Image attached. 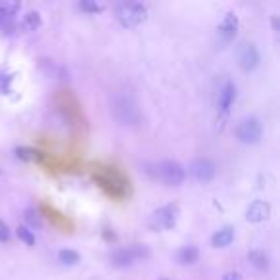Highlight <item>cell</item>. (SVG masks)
Segmentation results:
<instances>
[{
  "label": "cell",
  "instance_id": "ffe728a7",
  "mask_svg": "<svg viewBox=\"0 0 280 280\" xmlns=\"http://www.w3.org/2000/svg\"><path fill=\"white\" fill-rule=\"evenodd\" d=\"M129 249H131L135 259H148L150 257V249L146 248L144 244H133V246H129Z\"/></svg>",
  "mask_w": 280,
  "mask_h": 280
},
{
  "label": "cell",
  "instance_id": "8fae6325",
  "mask_svg": "<svg viewBox=\"0 0 280 280\" xmlns=\"http://www.w3.org/2000/svg\"><path fill=\"white\" fill-rule=\"evenodd\" d=\"M232 240H234V228L232 226H224V228H221V231H217L213 234L211 244L215 248H226V246H231Z\"/></svg>",
  "mask_w": 280,
  "mask_h": 280
},
{
  "label": "cell",
  "instance_id": "30bf717a",
  "mask_svg": "<svg viewBox=\"0 0 280 280\" xmlns=\"http://www.w3.org/2000/svg\"><path fill=\"white\" fill-rule=\"evenodd\" d=\"M234 98H236V87L232 85L231 81H226L223 85V88L219 90V100H217V104H219V110H223L226 112L231 104L234 102Z\"/></svg>",
  "mask_w": 280,
  "mask_h": 280
},
{
  "label": "cell",
  "instance_id": "277c9868",
  "mask_svg": "<svg viewBox=\"0 0 280 280\" xmlns=\"http://www.w3.org/2000/svg\"><path fill=\"white\" fill-rule=\"evenodd\" d=\"M236 136L244 144H257L261 140V123L256 117L240 121V125L236 127Z\"/></svg>",
  "mask_w": 280,
  "mask_h": 280
},
{
  "label": "cell",
  "instance_id": "ac0fdd59",
  "mask_svg": "<svg viewBox=\"0 0 280 280\" xmlns=\"http://www.w3.org/2000/svg\"><path fill=\"white\" fill-rule=\"evenodd\" d=\"M58 257H60V261L64 265H77L81 261L79 253H77L75 249H62V251L58 253Z\"/></svg>",
  "mask_w": 280,
  "mask_h": 280
},
{
  "label": "cell",
  "instance_id": "9a60e30c",
  "mask_svg": "<svg viewBox=\"0 0 280 280\" xmlns=\"http://www.w3.org/2000/svg\"><path fill=\"white\" fill-rule=\"evenodd\" d=\"M17 12H19V2H14V0L0 2V19H14Z\"/></svg>",
  "mask_w": 280,
  "mask_h": 280
},
{
  "label": "cell",
  "instance_id": "7402d4cb",
  "mask_svg": "<svg viewBox=\"0 0 280 280\" xmlns=\"http://www.w3.org/2000/svg\"><path fill=\"white\" fill-rule=\"evenodd\" d=\"M25 219H27V223L33 224V226H37V228H39L40 224H42V221H40V217H39V213H37V211H33V209H29V211L25 213Z\"/></svg>",
  "mask_w": 280,
  "mask_h": 280
},
{
  "label": "cell",
  "instance_id": "8992f818",
  "mask_svg": "<svg viewBox=\"0 0 280 280\" xmlns=\"http://www.w3.org/2000/svg\"><path fill=\"white\" fill-rule=\"evenodd\" d=\"M188 171H190V175H192L198 183H209L217 173L215 163H213L211 160H206V158L194 160L192 163H190Z\"/></svg>",
  "mask_w": 280,
  "mask_h": 280
},
{
  "label": "cell",
  "instance_id": "4fadbf2b",
  "mask_svg": "<svg viewBox=\"0 0 280 280\" xmlns=\"http://www.w3.org/2000/svg\"><path fill=\"white\" fill-rule=\"evenodd\" d=\"M133 261H135V257H133L129 248L117 249V251L112 253V265H115V267H129Z\"/></svg>",
  "mask_w": 280,
  "mask_h": 280
},
{
  "label": "cell",
  "instance_id": "603a6c76",
  "mask_svg": "<svg viewBox=\"0 0 280 280\" xmlns=\"http://www.w3.org/2000/svg\"><path fill=\"white\" fill-rule=\"evenodd\" d=\"M10 240V228L4 221H0V242H8Z\"/></svg>",
  "mask_w": 280,
  "mask_h": 280
},
{
  "label": "cell",
  "instance_id": "3957f363",
  "mask_svg": "<svg viewBox=\"0 0 280 280\" xmlns=\"http://www.w3.org/2000/svg\"><path fill=\"white\" fill-rule=\"evenodd\" d=\"M156 175L160 176L161 183L169 184V186H176V184H181L184 181V173L183 165H179L176 161H171V160H165L161 161L158 169H156Z\"/></svg>",
  "mask_w": 280,
  "mask_h": 280
},
{
  "label": "cell",
  "instance_id": "d6986e66",
  "mask_svg": "<svg viewBox=\"0 0 280 280\" xmlns=\"http://www.w3.org/2000/svg\"><path fill=\"white\" fill-rule=\"evenodd\" d=\"M16 234H17V238L21 242H25L27 246H35V234H33L27 226H17Z\"/></svg>",
  "mask_w": 280,
  "mask_h": 280
},
{
  "label": "cell",
  "instance_id": "6da1fadb",
  "mask_svg": "<svg viewBox=\"0 0 280 280\" xmlns=\"http://www.w3.org/2000/svg\"><path fill=\"white\" fill-rule=\"evenodd\" d=\"M112 113L113 117L123 125H136L140 119L138 106L129 94H117L112 100Z\"/></svg>",
  "mask_w": 280,
  "mask_h": 280
},
{
  "label": "cell",
  "instance_id": "ba28073f",
  "mask_svg": "<svg viewBox=\"0 0 280 280\" xmlns=\"http://www.w3.org/2000/svg\"><path fill=\"white\" fill-rule=\"evenodd\" d=\"M238 64L244 71H253L259 65V52L253 44H242L238 50Z\"/></svg>",
  "mask_w": 280,
  "mask_h": 280
},
{
  "label": "cell",
  "instance_id": "9c48e42d",
  "mask_svg": "<svg viewBox=\"0 0 280 280\" xmlns=\"http://www.w3.org/2000/svg\"><path fill=\"white\" fill-rule=\"evenodd\" d=\"M269 215H271V206L263 200L253 201L246 211V219L249 223H261L265 219H269Z\"/></svg>",
  "mask_w": 280,
  "mask_h": 280
},
{
  "label": "cell",
  "instance_id": "e0dca14e",
  "mask_svg": "<svg viewBox=\"0 0 280 280\" xmlns=\"http://www.w3.org/2000/svg\"><path fill=\"white\" fill-rule=\"evenodd\" d=\"M16 156L19 158V160H23V161H39V160H42V154H40L39 150H35V148H17Z\"/></svg>",
  "mask_w": 280,
  "mask_h": 280
},
{
  "label": "cell",
  "instance_id": "5b68a950",
  "mask_svg": "<svg viewBox=\"0 0 280 280\" xmlns=\"http://www.w3.org/2000/svg\"><path fill=\"white\" fill-rule=\"evenodd\" d=\"M176 223V208L175 206H165V208H160L158 211L152 213V219H150V226L156 228V231H167L171 226H175Z\"/></svg>",
  "mask_w": 280,
  "mask_h": 280
},
{
  "label": "cell",
  "instance_id": "5bb4252c",
  "mask_svg": "<svg viewBox=\"0 0 280 280\" xmlns=\"http://www.w3.org/2000/svg\"><path fill=\"white\" fill-rule=\"evenodd\" d=\"M40 23H42V21H40L39 12H27L23 16V19H21V25H19V27H21L23 31H37L40 27Z\"/></svg>",
  "mask_w": 280,
  "mask_h": 280
},
{
  "label": "cell",
  "instance_id": "44dd1931",
  "mask_svg": "<svg viewBox=\"0 0 280 280\" xmlns=\"http://www.w3.org/2000/svg\"><path fill=\"white\" fill-rule=\"evenodd\" d=\"M79 8L85 10V12H90V14H96V12H102L104 6L98 4V2H88V0H85V2H81L79 4Z\"/></svg>",
  "mask_w": 280,
  "mask_h": 280
},
{
  "label": "cell",
  "instance_id": "7c38bea8",
  "mask_svg": "<svg viewBox=\"0 0 280 280\" xmlns=\"http://www.w3.org/2000/svg\"><path fill=\"white\" fill-rule=\"evenodd\" d=\"M198 257H200V251H198L196 246H184V248L179 249L176 261L181 265H194L198 261Z\"/></svg>",
  "mask_w": 280,
  "mask_h": 280
},
{
  "label": "cell",
  "instance_id": "cb8c5ba5",
  "mask_svg": "<svg viewBox=\"0 0 280 280\" xmlns=\"http://www.w3.org/2000/svg\"><path fill=\"white\" fill-rule=\"evenodd\" d=\"M223 280H242L240 274H236V272H226L223 276Z\"/></svg>",
  "mask_w": 280,
  "mask_h": 280
},
{
  "label": "cell",
  "instance_id": "2e32d148",
  "mask_svg": "<svg viewBox=\"0 0 280 280\" xmlns=\"http://www.w3.org/2000/svg\"><path fill=\"white\" fill-rule=\"evenodd\" d=\"M248 259L249 263L253 265V267H257L259 271H267L269 269V257L265 256L263 251H249Z\"/></svg>",
  "mask_w": 280,
  "mask_h": 280
},
{
  "label": "cell",
  "instance_id": "7a4b0ae2",
  "mask_svg": "<svg viewBox=\"0 0 280 280\" xmlns=\"http://www.w3.org/2000/svg\"><path fill=\"white\" fill-rule=\"evenodd\" d=\"M115 16L119 19L123 27H136V25L144 23L148 17V10L146 6L138 4V2H123L115 10Z\"/></svg>",
  "mask_w": 280,
  "mask_h": 280
},
{
  "label": "cell",
  "instance_id": "52a82bcc",
  "mask_svg": "<svg viewBox=\"0 0 280 280\" xmlns=\"http://www.w3.org/2000/svg\"><path fill=\"white\" fill-rule=\"evenodd\" d=\"M238 31V16L234 12H226L224 17L221 19V23L217 27V37L223 42H231L234 39V35Z\"/></svg>",
  "mask_w": 280,
  "mask_h": 280
}]
</instances>
